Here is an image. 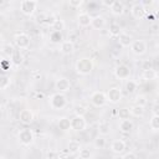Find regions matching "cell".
<instances>
[{
    "instance_id": "cell-1",
    "label": "cell",
    "mask_w": 159,
    "mask_h": 159,
    "mask_svg": "<svg viewBox=\"0 0 159 159\" xmlns=\"http://www.w3.org/2000/svg\"><path fill=\"white\" fill-rule=\"evenodd\" d=\"M75 70H76V72L78 75L87 76L93 70V61L89 57H82V58L77 60V62L75 65Z\"/></svg>"
},
{
    "instance_id": "cell-2",
    "label": "cell",
    "mask_w": 159,
    "mask_h": 159,
    "mask_svg": "<svg viewBox=\"0 0 159 159\" xmlns=\"http://www.w3.org/2000/svg\"><path fill=\"white\" fill-rule=\"evenodd\" d=\"M48 104H50V107H51L52 109H55V111H61V109H63V108L66 107V104H67V98H66V96H65L63 93L57 92V93H53V94L50 97Z\"/></svg>"
},
{
    "instance_id": "cell-3",
    "label": "cell",
    "mask_w": 159,
    "mask_h": 159,
    "mask_svg": "<svg viewBox=\"0 0 159 159\" xmlns=\"http://www.w3.org/2000/svg\"><path fill=\"white\" fill-rule=\"evenodd\" d=\"M17 138L24 147H30L35 140V134L30 128H24L19 132Z\"/></svg>"
},
{
    "instance_id": "cell-4",
    "label": "cell",
    "mask_w": 159,
    "mask_h": 159,
    "mask_svg": "<svg viewBox=\"0 0 159 159\" xmlns=\"http://www.w3.org/2000/svg\"><path fill=\"white\" fill-rule=\"evenodd\" d=\"M37 5L39 2L36 0H22L20 2V11L26 16H31L36 11Z\"/></svg>"
},
{
    "instance_id": "cell-5",
    "label": "cell",
    "mask_w": 159,
    "mask_h": 159,
    "mask_svg": "<svg viewBox=\"0 0 159 159\" xmlns=\"http://www.w3.org/2000/svg\"><path fill=\"white\" fill-rule=\"evenodd\" d=\"M106 96H107V101L111 102V103H113V104L120 102V99H122V97H123L122 89L118 88V87H111V88L107 91Z\"/></svg>"
},
{
    "instance_id": "cell-6",
    "label": "cell",
    "mask_w": 159,
    "mask_h": 159,
    "mask_svg": "<svg viewBox=\"0 0 159 159\" xmlns=\"http://www.w3.org/2000/svg\"><path fill=\"white\" fill-rule=\"evenodd\" d=\"M91 103H92L94 107H97V108L103 107V106L107 103V96H106V93H103L102 91H96V92H93L92 96H91Z\"/></svg>"
},
{
    "instance_id": "cell-7",
    "label": "cell",
    "mask_w": 159,
    "mask_h": 159,
    "mask_svg": "<svg viewBox=\"0 0 159 159\" xmlns=\"http://www.w3.org/2000/svg\"><path fill=\"white\" fill-rule=\"evenodd\" d=\"M87 125V122L84 119V117L82 116H75L73 118H71V129L75 132H82Z\"/></svg>"
},
{
    "instance_id": "cell-8",
    "label": "cell",
    "mask_w": 159,
    "mask_h": 159,
    "mask_svg": "<svg viewBox=\"0 0 159 159\" xmlns=\"http://www.w3.org/2000/svg\"><path fill=\"white\" fill-rule=\"evenodd\" d=\"M15 45L17 46V48L20 50H26L30 46V37L27 34L20 32L15 36Z\"/></svg>"
},
{
    "instance_id": "cell-9",
    "label": "cell",
    "mask_w": 159,
    "mask_h": 159,
    "mask_svg": "<svg viewBox=\"0 0 159 159\" xmlns=\"http://www.w3.org/2000/svg\"><path fill=\"white\" fill-rule=\"evenodd\" d=\"M130 50H132V52L134 55L142 56V55H144L147 52V43L143 40H134L133 43L130 45Z\"/></svg>"
},
{
    "instance_id": "cell-10",
    "label": "cell",
    "mask_w": 159,
    "mask_h": 159,
    "mask_svg": "<svg viewBox=\"0 0 159 159\" xmlns=\"http://www.w3.org/2000/svg\"><path fill=\"white\" fill-rule=\"evenodd\" d=\"M114 76L118 80H127L130 76V68L127 65H118L114 70Z\"/></svg>"
},
{
    "instance_id": "cell-11",
    "label": "cell",
    "mask_w": 159,
    "mask_h": 159,
    "mask_svg": "<svg viewBox=\"0 0 159 159\" xmlns=\"http://www.w3.org/2000/svg\"><path fill=\"white\" fill-rule=\"evenodd\" d=\"M55 87H56V89H57L58 92L63 93V92H67V91H70V88H71V82H70L67 78H65V77H61V78H58V80L56 81V83H55Z\"/></svg>"
},
{
    "instance_id": "cell-12",
    "label": "cell",
    "mask_w": 159,
    "mask_h": 159,
    "mask_svg": "<svg viewBox=\"0 0 159 159\" xmlns=\"http://www.w3.org/2000/svg\"><path fill=\"white\" fill-rule=\"evenodd\" d=\"M19 119L22 124H30L34 120V113L30 109H21L19 113Z\"/></svg>"
},
{
    "instance_id": "cell-13",
    "label": "cell",
    "mask_w": 159,
    "mask_h": 159,
    "mask_svg": "<svg viewBox=\"0 0 159 159\" xmlns=\"http://www.w3.org/2000/svg\"><path fill=\"white\" fill-rule=\"evenodd\" d=\"M92 19L93 17L88 12H81L77 16V22H78V25L81 27H87V26H89L92 24Z\"/></svg>"
},
{
    "instance_id": "cell-14",
    "label": "cell",
    "mask_w": 159,
    "mask_h": 159,
    "mask_svg": "<svg viewBox=\"0 0 159 159\" xmlns=\"http://www.w3.org/2000/svg\"><path fill=\"white\" fill-rule=\"evenodd\" d=\"M130 12H132L133 17H135V19H142V17L144 16L145 7H144V6H143L140 2H137V4H134V5L132 6Z\"/></svg>"
},
{
    "instance_id": "cell-15",
    "label": "cell",
    "mask_w": 159,
    "mask_h": 159,
    "mask_svg": "<svg viewBox=\"0 0 159 159\" xmlns=\"http://www.w3.org/2000/svg\"><path fill=\"white\" fill-rule=\"evenodd\" d=\"M125 149V143L120 139H117V140H113L112 144H111V150L114 153V154H122Z\"/></svg>"
},
{
    "instance_id": "cell-16",
    "label": "cell",
    "mask_w": 159,
    "mask_h": 159,
    "mask_svg": "<svg viewBox=\"0 0 159 159\" xmlns=\"http://www.w3.org/2000/svg\"><path fill=\"white\" fill-rule=\"evenodd\" d=\"M118 41H119V45L122 46V47H130V45L133 43V37L129 35V34H127V32H122L119 36H118Z\"/></svg>"
},
{
    "instance_id": "cell-17",
    "label": "cell",
    "mask_w": 159,
    "mask_h": 159,
    "mask_svg": "<svg viewBox=\"0 0 159 159\" xmlns=\"http://www.w3.org/2000/svg\"><path fill=\"white\" fill-rule=\"evenodd\" d=\"M109 9H111V12L113 15L119 16V15H122L124 12V4L122 1H119V0H116V1H113L112 6Z\"/></svg>"
},
{
    "instance_id": "cell-18",
    "label": "cell",
    "mask_w": 159,
    "mask_h": 159,
    "mask_svg": "<svg viewBox=\"0 0 159 159\" xmlns=\"http://www.w3.org/2000/svg\"><path fill=\"white\" fill-rule=\"evenodd\" d=\"M60 50H61V52L65 53V55L72 53V52L75 51V43H73V41H70V40L63 41V42L61 43V46H60Z\"/></svg>"
},
{
    "instance_id": "cell-19",
    "label": "cell",
    "mask_w": 159,
    "mask_h": 159,
    "mask_svg": "<svg viewBox=\"0 0 159 159\" xmlns=\"http://www.w3.org/2000/svg\"><path fill=\"white\" fill-rule=\"evenodd\" d=\"M81 143L78 142V140H76V139H72V140H70L68 142V145H67V150H68V153L70 154H77V153H80L81 152Z\"/></svg>"
},
{
    "instance_id": "cell-20",
    "label": "cell",
    "mask_w": 159,
    "mask_h": 159,
    "mask_svg": "<svg viewBox=\"0 0 159 159\" xmlns=\"http://www.w3.org/2000/svg\"><path fill=\"white\" fill-rule=\"evenodd\" d=\"M92 27L93 29H96V30H102L103 27H104V25H106V20H104V17L103 16H101V15H97V16H94L93 19H92Z\"/></svg>"
},
{
    "instance_id": "cell-21",
    "label": "cell",
    "mask_w": 159,
    "mask_h": 159,
    "mask_svg": "<svg viewBox=\"0 0 159 159\" xmlns=\"http://www.w3.org/2000/svg\"><path fill=\"white\" fill-rule=\"evenodd\" d=\"M133 127H134V124L130 119H124V120H120V123H119V130L123 133H129L133 129Z\"/></svg>"
},
{
    "instance_id": "cell-22",
    "label": "cell",
    "mask_w": 159,
    "mask_h": 159,
    "mask_svg": "<svg viewBox=\"0 0 159 159\" xmlns=\"http://www.w3.org/2000/svg\"><path fill=\"white\" fill-rule=\"evenodd\" d=\"M58 128L63 132H67L71 129V119H68L67 117H62L58 119V123H57Z\"/></svg>"
},
{
    "instance_id": "cell-23",
    "label": "cell",
    "mask_w": 159,
    "mask_h": 159,
    "mask_svg": "<svg viewBox=\"0 0 159 159\" xmlns=\"http://www.w3.org/2000/svg\"><path fill=\"white\" fill-rule=\"evenodd\" d=\"M108 32H109V35L113 36V37L119 36V35L122 34V30H120L119 24H117V22H112V24L109 25V27H108Z\"/></svg>"
},
{
    "instance_id": "cell-24",
    "label": "cell",
    "mask_w": 159,
    "mask_h": 159,
    "mask_svg": "<svg viewBox=\"0 0 159 159\" xmlns=\"http://www.w3.org/2000/svg\"><path fill=\"white\" fill-rule=\"evenodd\" d=\"M157 76H158V73H157V71L154 68H152V70H144L142 72V78L144 81H152V80L157 78Z\"/></svg>"
},
{
    "instance_id": "cell-25",
    "label": "cell",
    "mask_w": 159,
    "mask_h": 159,
    "mask_svg": "<svg viewBox=\"0 0 159 159\" xmlns=\"http://www.w3.org/2000/svg\"><path fill=\"white\" fill-rule=\"evenodd\" d=\"M117 114H118V117H119V119H120V120L129 119V118H130V116H132L130 109H129V108H125V107L119 108V109L117 111Z\"/></svg>"
},
{
    "instance_id": "cell-26",
    "label": "cell",
    "mask_w": 159,
    "mask_h": 159,
    "mask_svg": "<svg viewBox=\"0 0 159 159\" xmlns=\"http://www.w3.org/2000/svg\"><path fill=\"white\" fill-rule=\"evenodd\" d=\"M10 60L12 61V63H14L15 66H20V65L22 63V61H24V57H22L20 50H15V52L12 53V56H11Z\"/></svg>"
},
{
    "instance_id": "cell-27",
    "label": "cell",
    "mask_w": 159,
    "mask_h": 159,
    "mask_svg": "<svg viewBox=\"0 0 159 159\" xmlns=\"http://www.w3.org/2000/svg\"><path fill=\"white\" fill-rule=\"evenodd\" d=\"M10 84H11V77L9 76V75H2V77H1V80H0V89L1 91H5L6 88H9L10 87Z\"/></svg>"
},
{
    "instance_id": "cell-28",
    "label": "cell",
    "mask_w": 159,
    "mask_h": 159,
    "mask_svg": "<svg viewBox=\"0 0 159 159\" xmlns=\"http://www.w3.org/2000/svg\"><path fill=\"white\" fill-rule=\"evenodd\" d=\"M1 52H2V56L7 57V58H11L12 53L15 52V50H14V46H12L11 43H5V45L2 46Z\"/></svg>"
},
{
    "instance_id": "cell-29",
    "label": "cell",
    "mask_w": 159,
    "mask_h": 159,
    "mask_svg": "<svg viewBox=\"0 0 159 159\" xmlns=\"http://www.w3.org/2000/svg\"><path fill=\"white\" fill-rule=\"evenodd\" d=\"M50 41L52 43H62V34L60 31H51L50 32Z\"/></svg>"
},
{
    "instance_id": "cell-30",
    "label": "cell",
    "mask_w": 159,
    "mask_h": 159,
    "mask_svg": "<svg viewBox=\"0 0 159 159\" xmlns=\"http://www.w3.org/2000/svg\"><path fill=\"white\" fill-rule=\"evenodd\" d=\"M144 107H142V106H137V104H134L132 108H130V113H132V116H134V117H143L144 116Z\"/></svg>"
},
{
    "instance_id": "cell-31",
    "label": "cell",
    "mask_w": 159,
    "mask_h": 159,
    "mask_svg": "<svg viewBox=\"0 0 159 159\" xmlns=\"http://www.w3.org/2000/svg\"><path fill=\"white\" fill-rule=\"evenodd\" d=\"M98 132H99L101 135H107V134H109V132H111V125H109V123H107V122L99 123V125H98Z\"/></svg>"
},
{
    "instance_id": "cell-32",
    "label": "cell",
    "mask_w": 159,
    "mask_h": 159,
    "mask_svg": "<svg viewBox=\"0 0 159 159\" xmlns=\"http://www.w3.org/2000/svg\"><path fill=\"white\" fill-rule=\"evenodd\" d=\"M12 65H14V63H12V61H11L10 58H6L5 56H2L1 62H0V66H1V70H2L4 72H5V71H9Z\"/></svg>"
},
{
    "instance_id": "cell-33",
    "label": "cell",
    "mask_w": 159,
    "mask_h": 159,
    "mask_svg": "<svg viewBox=\"0 0 159 159\" xmlns=\"http://www.w3.org/2000/svg\"><path fill=\"white\" fill-rule=\"evenodd\" d=\"M137 82L135 81H132V80H128L127 82H125V91H127V93H129V94H133L134 92H135V89H137Z\"/></svg>"
},
{
    "instance_id": "cell-34",
    "label": "cell",
    "mask_w": 159,
    "mask_h": 159,
    "mask_svg": "<svg viewBox=\"0 0 159 159\" xmlns=\"http://www.w3.org/2000/svg\"><path fill=\"white\" fill-rule=\"evenodd\" d=\"M65 29V21L61 19H56V21L52 25V31H62Z\"/></svg>"
},
{
    "instance_id": "cell-35",
    "label": "cell",
    "mask_w": 159,
    "mask_h": 159,
    "mask_svg": "<svg viewBox=\"0 0 159 159\" xmlns=\"http://www.w3.org/2000/svg\"><path fill=\"white\" fill-rule=\"evenodd\" d=\"M149 125L153 130H159V117L158 116H153L150 118V122H149Z\"/></svg>"
},
{
    "instance_id": "cell-36",
    "label": "cell",
    "mask_w": 159,
    "mask_h": 159,
    "mask_svg": "<svg viewBox=\"0 0 159 159\" xmlns=\"http://www.w3.org/2000/svg\"><path fill=\"white\" fill-rule=\"evenodd\" d=\"M135 104L137 106H142V107H145V104H147V97L144 96V94H138L137 97H135Z\"/></svg>"
},
{
    "instance_id": "cell-37",
    "label": "cell",
    "mask_w": 159,
    "mask_h": 159,
    "mask_svg": "<svg viewBox=\"0 0 159 159\" xmlns=\"http://www.w3.org/2000/svg\"><path fill=\"white\" fill-rule=\"evenodd\" d=\"M93 144H94V147L97 149H103L106 147V139L103 137H98V138L94 139V143Z\"/></svg>"
},
{
    "instance_id": "cell-38",
    "label": "cell",
    "mask_w": 159,
    "mask_h": 159,
    "mask_svg": "<svg viewBox=\"0 0 159 159\" xmlns=\"http://www.w3.org/2000/svg\"><path fill=\"white\" fill-rule=\"evenodd\" d=\"M92 158V152L87 148H82L80 152V159H91Z\"/></svg>"
},
{
    "instance_id": "cell-39",
    "label": "cell",
    "mask_w": 159,
    "mask_h": 159,
    "mask_svg": "<svg viewBox=\"0 0 159 159\" xmlns=\"http://www.w3.org/2000/svg\"><path fill=\"white\" fill-rule=\"evenodd\" d=\"M86 112H87V108L82 104H78L75 107V116H82L83 117L86 114Z\"/></svg>"
},
{
    "instance_id": "cell-40",
    "label": "cell",
    "mask_w": 159,
    "mask_h": 159,
    "mask_svg": "<svg viewBox=\"0 0 159 159\" xmlns=\"http://www.w3.org/2000/svg\"><path fill=\"white\" fill-rule=\"evenodd\" d=\"M46 157H47V159H62L61 153L57 150H48Z\"/></svg>"
},
{
    "instance_id": "cell-41",
    "label": "cell",
    "mask_w": 159,
    "mask_h": 159,
    "mask_svg": "<svg viewBox=\"0 0 159 159\" xmlns=\"http://www.w3.org/2000/svg\"><path fill=\"white\" fill-rule=\"evenodd\" d=\"M142 68H143V71L144 70H152L153 68V62L150 60H144L143 63H142Z\"/></svg>"
},
{
    "instance_id": "cell-42",
    "label": "cell",
    "mask_w": 159,
    "mask_h": 159,
    "mask_svg": "<svg viewBox=\"0 0 159 159\" xmlns=\"http://www.w3.org/2000/svg\"><path fill=\"white\" fill-rule=\"evenodd\" d=\"M82 4H83L82 0H70V1H68V5H70L71 7H80Z\"/></svg>"
},
{
    "instance_id": "cell-43",
    "label": "cell",
    "mask_w": 159,
    "mask_h": 159,
    "mask_svg": "<svg viewBox=\"0 0 159 159\" xmlns=\"http://www.w3.org/2000/svg\"><path fill=\"white\" fill-rule=\"evenodd\" d=\"M122 159H138V158H137V155H135L134 153L128 152V153H125V154L122 157Z\"/></svg>"
},
{
    "instance_id": "cell-44",
    "label": "cell",
    "mask_w": 159,
    "mask_h": 159,
    "mask_svg": "<svg viewBox=\"0 0 159 159\" xmlns=\"http://www.w3.org/2000/svg\"><path fill=\"white\" fill-rule=\"evenodd\" d=\"M152 112H153V116H158L159 117V103H155L152 107Z\"/></svg>"
},
{
    "instance_id": "cell-45",
    "label": "cell",
    "mask_w": 159,
    "mask_h": 159,
    "mask_svg": "<svg viewBox=\"0 0 159 159\" xmlns=\"http://www.w3.org/2000/svg\"><path fill=\"white\" fill-rule=\"evenodd\" d=\"M102 4L106 5V6H109V7H111L112 4H113V1H112V0H109V1H102Z\"/></svg>"
},
{
    "instance_id": "cell-46",
    "label": "cell",
    "mask_w": 159,
    "mask_h": 159,
    "mask_svg": "<svg viewBox=\"0 0 159 159\" xmlns=\"http://www.w3.org/2000/svg\"><path fill=\"white\" fill-rule=\"evenodd\" d=\"M140 4H142L143 6H147V5H152V4H153V1H152V0H149V1H142Z\"/></svg>"
},
{
    "instance_id": "cell-47",
    "label": "cell",
    "mask_w": 159,
    "mask_h": 159,
    "mask_svg": "<svg viewBox=\"0 0 159 159\" xmlns=\"http://www.w3.org/2000/svg\"><path fill=\"white\" fill-rule=\"evenodd\" d=\"M66 159H75V155H73V154H71V155H68Z\"/></svg>"
},
{
    "instance_id": "cell-48",
    "label": "cell",
    "mask_w": 159,
    "mask_h": 159,
    "mask_svg": "<svg viewBox=\"0 0 159 159\" xmlns=\"http://www.w3.org/2000/svg\"><path fill=\"white\" fill-rule=\"evenodd\" d=\"M1 159H6V158H5V157H1Z\"/></svg>"
}]
</instances>
